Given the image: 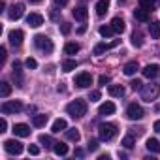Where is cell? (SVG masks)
<instances>
[{
    "instance_id": "41",
    "label": "cell",
    "mask_w": 160,
    "mask_h": 160,
    "mask_svg": "<svg viewBox=\"0 0 160 160\" xmlns=\"http://www.w3.org/2000/svg\"><path fill=\"white\" fill-rule=\"evenodd\" d=\"M130 85H132V89H134V91H139V89H141V81H139V79H134Z\"/></svg>"
},
{
    "instance_id": "34",
    "label": "cell",
    "mask_w": 160,
    "mask_h": 160,
    "mask_svg": "<svg viewBox=\"0 0 160 160\" xmlns=\"http://www.w3.org/2000/svg\"><path fill=\"white\" fill-rule=\"evenodd\" d=\"M141 43H143V42H141V34H139V32H134V34H132V45H134V47H141Z\"/></svg>"
},
{
    "instance_id": "26",
    "label": "cell",
    "mask_w": 160,
    "mask_h": 160,
    "mask_svg": "<svg viewBox=\"0 0 160 160\" xmlns=\"http://www.w3.org/2000/svg\"><path fill=\"white\" fill-rule=\"evenodd\" d=\"M47 121H49V117H47V115H34L32 124H34V126H38V128H42V126H45V124H47Z\"/></svg>"
},
{
    "instance_id": "2",
    "label": "cell",
    "mask_w": 160,
    "mask_h": 160,
    "mask_svg": "<svg viewBox=\"0 0 160 160\" xmlns=\"http://www.w3.org/2000/svg\"><path fill=\"white\" fill-rule=\"evenodd\" d=\"M115 136H117V126H115V124L104 122V124L98 126V138H100L102 141H109V139H113Z\"/></svg>"
},
{
    "instance_id": "25",
    "label": "cell",
    "mask_w": 160,
    "mask_h": 160,
    "mask_svg": "<svg viewBox=\"0 0 160 160\" xmlns=\"http://www.w3.org/2000/svg\"><path fill=\"white\" fill-rule=\"evenodd\" d=\"M79 138H81V134H79V130L77 128H68L66 130V139H70V141H79Z\"/></svg>"
},
{
    "instance_id": "13",
    "label": "cell",
    "mask_w": 160,
    "mask_h": 160,
    "mask_svg": "<svg viewBox=\"0 0 160 160\" xmlns=\"http://www.w3.org/2000/svg\"><path fill=\"white\" fill-rule=\"evenodd\" d=\"M13 134L19 136V138H27V136H30V126L28 124H23V122L13 124Z\"/></svg>"
},
{
    "instance_id": "32",
    "label": "cell",
    "mask_w": 160,
    "mask_h": 160,
    "mask_svg": "<svg viewBox=\"0 0 160 160\" xmlns=\"http://www.w3.org/2000/svg\"><path fill=\"white\" fill-rule=\"evenodd\" d=\"M139 4H141V8H145V10H152L156 4H158V0H139Z\"/></svg>"
},
{
    "instance_id": "47",
    "label": "cell",
    "mask_w": 160,
    "mask_h": 160,
    "mask_svg": "<svg viewBox=\"0 0 160 160\" xmlns=\"http://www.w3.org/2000/svg\"><path fill=\"white\" fill-rule=\"evenodd\" d=\"M66 2H68V0H55V4H57V6H64Z\"/></svg>"
},
{
    "instance_id": "4",
    "label": "cell",
    "mask_w": 160,
    "mask_h": 160,
    "mask_svg": "<svg viewBox=\"0 0 160 160\" xmlns=\"http://www.w3.org/2000/svg\"><path fill=\"white\" fill-rule=\"evenodd\" d=\"M158 94H160V87H158V85H145V87H141V98H143L145 102L156 100Z\"/></svg>"
},
{
    "instance_id": "3",
    "label": "cell",
    "mask_w": 160,
    "mask_h": 160,
    "mask_svg": "<svg viewBox=\"0 0 160 160\" xmlns=\"http://www.w3.org/2000/svg\"><path fill=\"white\" fill-rule=\"evenodd\" d=\"M34 45L40 49V51H43V53H53V42L47 38V36H43V34H38L36 38H34Z\"/></svg>"
},
{
    "instance_id": "49",
    "label": "cell",
    "mask_w": 160,
    "mask_h": 160,
    "mask_svg": "<svg viewBox=\"0 0 160 160\" xmlns=\"http://www.w3.org/2000/svg\"><path fill=\"white\" fill-rule=\"evenodd\" d=\"M119 2H124V0H119Z\"/></svg>"
},
{
    "instance_id": "24",
    "label": "cell",
    "mask_w": 160,
    "mask_h": 160,
    "mask_svg": "<svg viewBox=\"0 0 160 160\" xmlns=\"http://www.w3.org/2000/svg\"><path fill=\"white\" fill-rule=\"evenodd\" d=\"M139 70V66H138V62L136 60H132V62H128L124 68H122V72H124V75H134L136 72Z\"/></svg>"
},
{
    "instance_id": "38",
    "label": "cell",
    "mask_w": 160,
    "mask_h": 160,
    "mask_svg": "<svg viewBox=\"0 0 160 160\" xmlns=\"http://www.w3.org/2000/svg\"><path fill=\"white\" fill-rule=\"evenodd\" d=\"M89 100H91V102H98V100H100V92H98V91H92V92L89 94Z\"/></svg>"
},
{
    "instance_id": "43",
    "label": "cell",
    "mask_w": 160,
    "mask_h": 160,
    "mask_svg": "<svg viewBox=\"0 0 160 160\" xmlns=\"http://www.w3.org/2000/svg\"><path fill=\"white\" fill-rule=\"evenodd\" d=\"M70 30H72V27H70L68 23H62V32H64V34H70Z\"/></svg>"
},
{
    "instance_id": "11",
    "label": "cell",
    "mask_w": 160,
    "mask_h": 160,
    "mask_svg": "<svg viewBox=\"0 0 160 160\" xmlns=\"http://www.w3.org/2000/svg\"><path fill=\"white\" fill-rule=\"evenodd\" d=\"M8 38H10V43H12L13 47H19V45L23 43V38H25V34H23V30H12Z\"/></svg>"
},
{
    "instance_id": "18",
    "label": "cell",
    "mask_w": 160,
    "mask_h": 160,
    "mask_svg": "<svg viewBox=\"0 0 160 160\" xmlns=\"http://www.w3.org/2000/svg\"><path fill=\"white\" fill-rule=\"evenodd\" d=\"M111 27H113V30H115L117 34L124 32V28H126V25H124V21H122L121 17H113V19H111Z\"/></svg>"
},
{
    "instance_id": "16",
    "label": "cell",
    "mask_w": 160,
    "mask_h": 160,
    "mask_svg": "<svg viewBox=\"0 0 160 160\" xmlns=\"http://www.w3.org/2000/svg\"><path fill=\"white\" fill-rule=\"evenodd\" d=\"M115 109H117V108H115V104H113V102H106V104H102V106H100L98 113H100V115H113V113H115Z\"/></svg>"
},
{
    "instance_id": "46",
    "label": "cell",
    "mask_w": 160,
    "mask_h": 160,
    "mask_svg": "<svg viewBox=\"0 0 160 160\" xmlns=\"http://www.w3.org/2000/svg\"><path fill=\"white\" fill-rule=\"evenodd\" d=\"M85 30H87V27H85V25H81V27L77 28V34H85Z\"/></svg>"
},
{
    "instance_id": "21",
    "label": "cell",
    "mask_w": 160,
    "mask_h": 160,
    "mask_svg": "<svg viewBox=\"0 0 160 160\" xmlns=\"http://www.w3.org/2000/svg\"><path fill=\"white\" fill-rule=\"evenodd\" d=\"M134 19H138V21H141V23H147V21H149V10H145V8L136 10V12H134Z\"/></svg>"
},
{
    "instance_id": "7",
    "label": "cell",
    "mask_w": 160,
    "mask_h": 160,
    "mask_svg": "<svg viewBox=\"0 0 160 160\" xmlns=\"http://www.w3.org/2000/svg\"><path fill=\"white\" fill-rule=\"evenodd\" d=\"M126 117L130 119V121H139L141 117H143V108L139 106V104H130L128 106V109H126Z\"/></svg>"
},
{
    "instance_id": "10",
    "label": "cell",
    "mask_w": 160,
    "mask_h": 160,
    "mask_svg": "<svg viewBox=\"0 0 160 160\" xmlns=\"http://www.w3.org/2000/svg\"><path fill=\"white\" fill-rule=\"evenodd\" d=\"M117 45H119V40H115V42H111V43L100 42V43L92 49V53H94V55H104L106 51H109V49H113V47H117Z\"/></svg>"
},
{
    "instance_id": "17",
    "label": "cell",
    "mask_w": 160,
    "mask_h": 160,
    "mask_svg": "<svg viewBox=\"0 0 160 160\" xmlns=\"http://www.w3.org/2000/svg\"><path fill=\"white\" fill-rule=\"evenodd\" d=\"M108 10H109V0H98L96 2V15H106L108 13Z\"/></svg>"
},
{
    "instance_id": "15",
    "label": "cell",
    "mask_w": 160,
    "mask_h": 160,
    "mask_svg": "<svg viewBox=\"0 0 160 160\" xmlns=\"http://www.w3.org/2000/svg\"><path fill=\"white\" fill-rule=\"evenodd\" d=\"M145 147H147V151H151L152 154H158V152H160V141L154 139V138H149L147 143H145Z\"/></svg>"
},
{
    "instance_id": "1",
    "label": "cell",
    "mask_w": 160,
    "mask_h": 160,
    "mask_svg": "<svg viewBox=\"0 0 160 160\" xmlns=\"http://www.w3.org/2000/svg\"><path fill=\"white\" fill-rule=\"evenodd\" d=\"M66 111H68V115H72L73 119H79V117H83V115L87 113V102L81 100V98H75L73 102H70V104L66 106Z\"/></svg>"
},
{
    "instance_id": "23",
    "label": "cell",
    "mask_w": 160,
    "mask_h": 160,
    "mask_svg": "<svg viewBox=\"0 0 160 160\" xmlns=\"http://www.w3.org/2000/svg\"><path fill=\"white\" fill-rule=\"evenodd\" d=\"M149 34H151L152 40H158L160 38V23L158 21H154V23L149 25Z\"/></svg>"
},
{
    "instance_id": "28",
    "label": "cell",
    "mask_w": 160,
    "mask_h": 160,
    "mask_svg": "<svg viewBox=\"0 0 160 160\" xmlns=\"http://www.w3.org/2000/svg\"><path fill=\"white\" fill-rule=\"evenodd\" d=\"M113 34H115V30H113L111 25H102V27H100V36L109 38V36H113Z\"/></svg>"
},
{
    "instance_id": "45",
    "label": "cell",
    "mask_w": 160,
    "mask_h": 160,
    "mask_svg": "<svg viewBox=\"0 0 160 160\" xmlns=\"http://www.w3.org/2000/svg\"><path fill=\"white\" fill-rule=\"evenodd\" d=\"M152 128H154V132H158V134H160V119H158V121H154Z\"/></svg>"
},
{
    "instance_id": "12",
    "label": "cell",
    "mask_w": 160,
    "mask_h": 160,
    "mask_svg": "<svg viewBox=\"0 0 160 160\" xmlns=\"http://www.w3.org/2000/svg\"><path fill=\"white\" fill-rule=\"evenodd\" d=\"M141 72H143V75H145V77H149V79H154V77L160 73V68H158V64H147V66H145Z\"/></svg>"
},
{
    "instance_id": "30",
    "label": "cell",
    "mask_w": 160,
    "mask_h": 160,
    "mask_svg": "<svg viewBox=\"0 0 160 160\" xmlns=\"http://www.w3.org/2000/svg\"><path fill=\"white\" fill-rule=\"evenodd\" d=\"M10 92H12V87H10V83L2 81V83H0V96H2V98H8V96H10Z\"/></svg>"
},
{
    "instance_id": "40",
    "label": "cell",
    "mask_w": 160,
    "mask_h": 160,
    "mask_svg": "<svg viewBox=\"0 0 160 160\" xmlns=\"http://www.w3.org/2000/svg\"><path fill=\"white\" fill-rule=\"evenodd\" d=\"M98 83H100V85H108V83H109V75H100V77H98Z\"/></svg>"
},
{
    "instance_id": "6",
    "label": "cell",
    "mask_w": 160,
    "mask_h": 160,
    "mask_svg": "<svg viewBox=\"0 0 160 160\" xmlns=\"http://www.w3.org/2000/svg\"><path fill=\"white\" fill-rule=\"evenodd\" d=\"M73 83H75V87H79V89H87V87H91V83H92V75H91L89 72H81V73L75 75Z\"/></svg>"
},
{
    "instance_id": "39",
    "label": "cell",
    "mask_w": 160,
    "mask_h": 160,
    "mask_svg": "<svg viewBox=\"0 0 160 160\" xmlns=\"http://www.w3.org/2000/svg\"><path fill=\"white\" fill-rule=\"evenodd\" d=\"M28 152L36 156V154H40V147L38 145H28Z\"/></svg>"
},
{
    "instance_id": "29",
    "label": "cell",
    "mask_w": 160,
    "mask_h": 160,
    "mask_svg": "<svg viewBox=\"0 0 160 160\" xmlns=\"http://www.w3.org/2000/svg\"><path fill=\"white\" fill-rule=\"evenodd\" d=\"M77 51H79V45L73 43V42H68V43L64 45V53H66V55H75Z\"/></svg>"
},
{
    "instance_id": "5",
    "label": "cell",
    "mask_w": 160,
    "mask_h": 160,
    "mask_svg": "<svg viewBox=\"0 0 160 160\" xmlns=\"http://www.w3.org/2000/svg\"><path fill=\"white\" fill-rule=\"evenodd\" d=\"M0 109H2L4 115H12V113H19L23 109V104L19 100H8V102L2 104V108H0Z\"/></svg>"
},
{
    "instance_id": "35",
    "label": "cell",
    "mask_w": 160,
    "mask_h": 160,
    "mask_svg": "<svg viewBox=\"0 0 160 160\" xmlns=\"http://www.w3.org/2000/svg\"><path fill=\"white\" fill-rule=\"evenodd\" d=\"M40 143H42V145H45V147H53V145H55V143H53V139H51L49 136H45V134H42V136H40Z\"/></svg>"
},
{
    "instance_id": "9",
    "label": "cell",
    "mask_w": 160,
    "mask_h": 160,
    "mask_svg": "<svg viewBox=\"0 0 160 160\" xmlns=\"http://www.w3.org/2000/svg\"><path fill=\"white\" fill-rule=\"evenodd\" d=\"M23 13H25V4H13L10 8V12H8V17L12 21H17V19L23 17Z\"/></svg>"
},
{
    "instance_id": "36",
    "label": "cell",
    "mask_w": 160,
    "mask_h": 160,
    "mask_svg": "<svg viewBox=\"0 0 160 160\" xmlns=\"http://www.w3.org/2000/svg\"><path fill=\"white\" fill-rule=\"evenodd\" d=\"M25 66H27L28 70H36V68H38V62H36V58H32V57H28V58L25 60Z\"/></svg>"
},
{
    "instance_id": "8",
    "label": "cell",
    "mask_w": 160,
    "mask_h": 160,
    "mask_svg": "<svg viewBox=\"0 0 160 160\" xmlns=\"http://www.w3.org/2000/svg\"><path fill=\"white\" fill-rule=\"evenodd\" d=\"M4 149L10 154H21L23 152V143L17 141V139H6L4 141Z\"/></svg>"
},
{
    "instance_id": "27",
    "label": "cell",
    "mask_w": 160,
    "mask_h": 160,
    "mask_svg": "<svg viewBox=\"0 0 160 160\" xmlns=\"http://www.w3.org/2000/svg\"><path fill=\"white\" fill-rule=\"evenodd\" d=\"M53 151H55V154L64 156V154H68V145H64V143H55V145H53Z\"/></svg>"
},
{
    "instance_id": "20",
    "label": "cell",
    "mask_w": 160,
    "mask_h": 160,
    "mask_svg": "<svg viewBox=\"0 0 160 160\" xmlns=\"http://www.w3.org/2000/svg\"><path fill=\"white\" fill-rule=\"evenodd\" d=\"M73 17H75L77 21H85V19L89 17V10H87L85 6H81V8H75V10H73Z\"/></svg>"
},
{
    "instance_id": "31",
    "label": "cell",
    "mask_w": 160,
    "mask_h": 160,
    "mask_svg": "<svg viewBox=\"0 0 160 160\" xmlns=\"http://www.w3.org/2000/svg\"><path fill=\"white\" fill-rule=\"evenodd\" d=\"M121 145H122V147H126V149H132V147L136 145L134 136H124V138H122V141H121Z\"/></svg>"
},
{
    "instance_id": "22",
    "label": "cell",
    "mask_w": 160,
    "mask_h": 160,
    "mask_svg": "<svg viewBox=\"0 0 160 160\" xmlns=\"http://www.w3.org/2000/svg\"><path fill=\"white\" fill-rule=\"evenodd\" d=\"M108 92L111 94V96H124V87L122 85H109L108 87Z\"/></svg>"
},
{
    "instance_id": "44",
    "label": "cell",
    "mask_w": 160,
    "mask_h": 160,
    "mask_svg": "<svg viewBox=\"0 0 160 160\" xmlns=\"http://www.w3.org/2000/svg\"><path fill=\"white\" fill-rule=\"evenodd\" d=\"M0 60H6V47H0Z\"/></svg>"
},
{
    "instance_id": "48",
    "label": "cell",
    "mask_w": 160,
    "mask_h": 160,
    "mask_svg": "<svg viewBox=\"0 0 160 160\" xmlns=\"http://www.w3.org/2000/svg\"><path fill=\"white\" fill-rule=\"evenodd\" d=\"M28 2H30V4H40L42 0H28Z\"/></svg>"
},
{
    "instance_id": "14",
    "label": "cell",
    "mask_w": 160,
    "mask_h": 160,
    "mask_svg": "<svg viewBox=\"0 0 160 160\" xmlns=\"http://www.w3.org/2000/svg\"><path fill=\"white\" fill-rule=\"evenodd\" d=\"M27 23H28L32 28H38V27L43 25V17H42L40 13H30V15L27 17Z\"/></svg>"
},
{
    "instance_id": "19",
    "label": "cell",
    "mask_w": 160,
    "mask_h": 160,
    "mask_svg": "<svg viewBox=\"0 0 160 160\" xmlns=\"http://www.w3.org/2000/svg\"><path fill=\"white\" fill-rule=\"evenodd\" d=\"M68 128V122L64 121V119H57L55 122H53V126H51V132L53 134H58V132H62V130H66Z\"/></svg>"
},
{
    "instance_id": "37",
    "label": "cell",
    "mask_w": 160,
    "mask_h": 160,
    "mask_svg": "<svg viewBox=\"0 0 160 160\" xmlns=\"http://www.w3.org/2000/svg\"><path fill=\"white\" fill-rule=\"evenodd\" d=\"M87 149H89L91 152H94V151H98V141H94V139H91V141H89V145H87Z\"/></svg>"
},
{
    "instance_id": "42",
    "label": "cell",
    "mask_w": 160,
    "mask_h": 160,
    "mask_svg": "<svg viewBox=\"0 0 160 160\" xmlns=\"http://www.w3.org/2000/svg\"><path fill=\"white\" fill-rule=\"evenodd\" d=\"M6 128H8V122H6V119H0V132H6Z\"/></svg>"
},
{
    "instance_id": "33",
    "label": "cell",
    "mask_w": 160,
    "mask_h": 160,
    "mask_svg": "<svg viewBox=\"0 0 160 160\" xmlns=\"http://www.w3.org/2000/svg\"><path fill=\"white\" fill-rule=\"evenodd\" d=\"M75 60H64L62 62V72H72V70H75Z\"/></svg>"
}]
</instances>
